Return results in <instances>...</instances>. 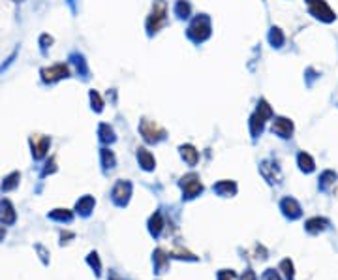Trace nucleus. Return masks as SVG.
<instances>
[{"label": "nucleus", "mask_w": 338, "mask_h": 280, "mask_svg": "<svg viewBox=\"0 0 338 280\" xmlns=\"http://www.w3.org/2000/svg\"><path fill=\"white\" fill-rule=\"evenodd\" d=\"M262 280H280V276H278V272L274 271V269H269V271L263 274Z\"/></svg>", "instance_id": "obj_34"}, {"label": "nucleus", "mask_w": 338, "mask_h": 280, "mask_svg": "<svg viewBox=\"0 0 338 280\" xmlns=\"http://www.w3.org/2000/svg\"><path fill=\"white\" fill-rule=\"evenodd\" d=\"M306 6L310 16H314L316 19H320L323 23H332L336 19L334 12L329 8V4L325 0H306Z\"/></svg>", "instance_id": "obj_5"}, {"label": "nucleus", "mask_w": 338, "mask_h": 280, "mask_svg": "<svg viewBox=\"0 0 338 280\" xmlns=\"http://www.w3.org/2000/svg\"><path fill=\"white\" fill-rule=\"evenodd\" d=\"M98 136H100V141H104V143H113V141L116 140L115 130L109 124H106V122H102V124L98 126Z\"/></svg>", "instance_id": "obj_20"}, {"label": "nucleus", "mask_w": 338, "mask_h": 280, "mask_svg": "<svg viewBox=\"0 0 338 280\" xmlns=\"http://www.w3.org/2000/svg\"><path fill=\"white\" fill-rule=\"evenodd\" d=\"M51 218H56V220H70L72 218V212L66 209H54L51 212Z\"/></svg>", "instance_id": "obj_31"}, {"label": "nucleus", "mask_w": 338, "mask_h": 280, "mask_svg": "<svg viewBox=\"0 0 338 280\" xmlns=\"http://www.w3.org/2000/svg\"><path fill=\"white\" fill-rule=\"evenodd\" d=\"M162 216H160V212H156L152 218H150V232H152L154 235H158L162 232Z\"/></svg>", "instance_id": "obj_30"}, {"label": "nucleus", "mask_w": 338, "mask_h": 280, "mask_svg": "<svg viewBox=\"0 0 338 280\" xmlns=\"http://www.w3.org/2000/svg\"><path fill=\"white\" fill-rule=\"evenodd\" d=\"M297 162H299V168L304 173L314 172V168H316L314 158L308 154V152H304V150H302V152H299V156H297Z\"/></svg>", "instance_id": "obj_16"}, {"label": "nucleus", "mask_w": 338, "mask_h": 280, "mask_svg": "<svg viewBox=\"0 0 338 280\" xmlns=\"http://www.w3.org/2000/svg\"><path fill=\"white\" fill-rule=\"evenodd\" d=\"M212 34V23H210V17L205 14H200L192 19V23L186 30V36L192 40L194 44H203L207 42Z\"/></svg>", "instance_id": "obj_1"}, {"label": "nucleus", "mask_w": 338, "mask_h": 280, "mask_svg": "<svg viewBox=\"0 0 338 280\" xmlns=\"http://www.w3.org/2000/svg\"><path fill=\"white\" fill-rule=\"evenodd\" d=\"M102 162H104V166L106 168H115V164H116V158L115 154H113V150L111 148H102Z\"/></svg>", "instance_id": "obj_27"}, {"label": "nucleus", "mask_w": 338, "mask_h": 280, "mask_svg": "<svg viewBox=\"0 0 338 280\" xmlns=\"http://www.w3.org/2000/svg\"><path fill=\"white\" fill-rule=\"evenodd\" d=\"M47 168L44 170V175H47V173H53V172H56V162H54V156H51V160L46 164Z\"/></svg>", "instance_id": "obj_33"}, {"label": "nucleus", "mask_w": 338, "mask_h": 280, "mask_svg": "<svg viewBox=\"0 0 338 280\" xmlns=\"http://www.w3.org/2000/svg\"><path fill=\"white\" fill-rule=\"evenodd\" d=\"M325 226H327V220H325V218H310L306 222V230L310 234H318V232L325 230Z\"/></svg>", "instance_id": "obj_23"}, {"label": "nucleus", "mask_w": 338, "mask_h": 280, "mask_svg": "<svg viewBox=\"0 0 338 280\" xmlns=\"http://www.w3.org/2000/svg\"><path fill=\"white\" fill-rule=\"evenodd\" d=\"M284 42H286V36H284V32L280 30L278 26H272L269 30V44L272 47H276V49H280V47L284 46Z\"/></svg>", "instance_id": "obj_19"}, {"label": "nucleus", "mask_w": 338, "mask_h": 280, "mask_svg": "<svg viewBox=\"0 0 338 280\" xmlns=\"http://www.w3.org/2000/svg\"><path fill=\"white\" fill-rule=\"evenodd\" d=\"M16 2H21V0H16Z\"/></svg>", "instance_id": "obj_37"}, {"label": "nucleus", "mask_w": 338, "mask_h": 280, "mask_svg": "<svg viewBox=\"0 0 338 280\" xmlns=\"http://www.w3.org/2000/svg\"><path fill=\"white\" fill-rule=\"evenodd\" d=\"M132 194V184L128 180H118L113 188V200H115L118 205H124V203L130 200Z\"/></svg>", "instance_id": "obj_9"}, {"label": "nucleus", "mask_w": 338, "mask_h": 280, "mask_svg": "<svg viewBox=\"0 0 338 280\" xmlns=\"http://www.w3.org/2000/svg\"><path fill=\"white\" fill-rule=\"evenodd\" d=\"M280 269L284 271L286 278H290V280L293 278V264H292V262H290V260H284V262L280 264Z\"/></svg>", "instance_id": "obj_32"}, {"label": "nucleus", "mask_w": 338, "mask_h": 280, "mask_svg": "<svg viewBox=\"0 0 338 280\" xmlns=\"http://www.w3.org/2000/svg\"><path fill=\"white\" fill-rule=\"evenodd\" d=\"M242 280H256V276L252 271H246V276H242Z\"/></svg>", "instance_id": "obj_36"}, {"label": "nucleus", "mask_w": 338, "mask_h": 280, "mask_svg": "<svg viewBox=\"0 0 338 280\" xmlns=\"http://www.w3.org/2000/svg\"><path fill=\"white\" fill-rule=\"evenodd\" d=\"M250 134H252V138H258V136H262L263 128H265V120H263L258 113H254L252 117H250Z\"/></svg>", "instance_id": "obj_17"}, {"label": "nucleus", "mask_w": 338, "mask_h": 280, "mask_svg": "<svg viewBox=\"0 0 338 280\" xmlns=\"http://www.w3.org/2000/svg\"><path fill=\"white\" fill-rule=\"evenodd\" d=\"M88 98H90V106H92V109L96 111V113H100L102 109H104V100H102V96H100V92L98 90H90L88 92Z\"/></svg>", "instance_id": "obj_25"}, {"label": "nucleus", "mask_w": 338, "mask_h": 280, "mask_svg": "<svg viewBox=\"0 0 338 280\" xmlns=\"http://www.w3.org/2000/svg\"><path fill=\"white\" fill-rule=\"evenodd\" d=\"M180 188H182L186 198H196V196H200L203 192V184H201L200 177L196 173H190V175L182 177L180 179Z\"/></svg>", "instance_id": "obj_6"}, {"label": "nucleus", "mask_w": 338, "mask_h": 280, "mask_svg": "<svg viewBox=\"0 0 338 280\" xmlns=\"http://www.w3.org/2000/svg\"><path fill=\"white\" fill-rule=\"evenodd\" d=\"M92 207H94V200L90 196H84L83 200L77 202V210H81L83 214H88V212L92 210Z\"/></svg>", "instance_id": "obj_26"}, {"label": "nucleus", "mask_w": 338, "mask_h": 280, "mask_svg": "<svg viewBox=\"0 0 338 280\" xmlns=\"http://www.w3.org/2000/svg\"><path fill=\"white\" fill-rule=\"evenodd\" d=\"M19 179H21V175L17 172L10 173L8 177L4 179V182H2V190H6V192H10V190H14V188L19 184Z\"/></svg>", "instance_id": "obj_24"}, {"label": "nucleus", "mask_w": 338, "mask_h": 280, "mask_svg": "<svg viewBox=\"0 0 338 280\" xmlns=\"http://www.w3.org/2000/svg\"><path fill=\"white\" fill-rule=\"evenodd\" d=\"M168 24V2L166 0H154L152 10L146 17V32L148 36H154Z\"/></svg>", "instance_id": "obj_2"}, {"label": "nucleus", "mask_w": 338, "mask_h": 280, "mask_svg": "<svg viewBox=\"0 0 338 280\" xmlns=\"http://www.w3.org/2000/svg\"><path fill=\"white\" fill-rule=\"evenodd\" d=\"M214 190L220 196H231V194H235V192H237V184H235L233 180H222V182H218V184H216Z\"/></svg>", "instance_id": "obj_22"}, {"label": "nucleus", "mask_w": 338, "mask_h": 280, "mask_svg": "<svg viewBox=\"0 0 338 280\" xmlns=\"http://www.w3.org/2000/svg\"><path fill=\"white\" fill-rule=\"evenodd\" d=\"M0 220L4 224H14L16 222V209L10 200H2L0 202Z\"/></svg>", "instance_id": "obj_11"}, {"label": "nucleus", "mask_w": 338, "mask_h": 280, "mask_svg": "<svg viewBox=\"0 0 338 280\" xmlns=\"http://www.w3.org/2000/svg\"><path fill=\"white\" fill-rule=\"evenodd\" d=\"M175 16L178 19H188V17L192 16V6H190L188 0H177L175 2Z\"/></svg>", "instance_id": "obj_18"}, {"label": "nucleus", "mask_w": 338, "mask_h": 280, "mask_svg": "<svg viewBox=\"0 0 338 280\" xmlns=\"http://www.w3.org/2000/svg\"><path fill=\"white\" fill-rule=\"evenodd\" d=\"M262 175L269 180V182H280V179H282V173H280V170L276 168V164H272V162L262 164Z\"/></svg>", "instance_id": "obj_10"}, {"label": "nucleus", "mask_w": 338, "mask_h": 280, "mask_svg": "<svg viewBox=\"0 0 338 280\" xmlns=\"http://www.w3.org/2000/svg\"><path fill=\"white\" fill-rule=\"evenodd\" d=\"M30 145L34 158L42 160L47 154L49 147H51V138H47V136H34V138H30Z\"/></svg>", "instance_id": "obj_7"}, {"label": "nucleus", "mask_w": 338, "mask_h": 280, "mask_svg": "<svg viewBox=\"0 0 338 280\" xmlns=\"http://www.w3.org/2000/svg\"><path fill=\"white\" fill-rule=\"evenodd\" d=\"M320 180H322V182H320V186L325 190V188H329L330 184L336 180V173L334 172H323L322 177H320Z\"/></svg>", "instance_id": "obj_28"}, {"label": "nucleus", "mask_w": 338, "mask_h": 280, "mask_svg": "<svg viewBox=\"0 0 338 280\" xmlns=\"http://www.w3.org/2000/svg\"><path fill=\"white\" fill-rule=\"evenodd\" d=\"M138 160H139V166H141L145 172H152L154 166H156L154 156L150 154L146 148H138Z\"/></svg>", "instance_id": "obj_13"}, {"label": "nucleus", "mask_w": 338, "mask_h": 280, "mask_svg": "<svg viewBox=\"0 0 338 280\" xmlns=\"http://www.w3.org/2000/svg\"><path fill=\"white\" fill-rule=\"evenodd\" d=\"M254 113H258V115H260V117H262L265 122H267L269 118H272V108H270L269 102L265 100V98H262V100L258 102V108H256V111H254Z\"/></svg>", "instance_id": "obj_21"}, {"label": "nucleus", "mask_w": 338, "mask_h": 280, "mask_svg": "<svg viewBox=\"0 0 338 280\" xmlns=\"http://www.w3.org/2000/svg\"><path fill=\"white\" fill-rule=\"evenodd\" d=\"M237 276H235V272H228V271H222L220 272V280H235Z\"/></svg>", "instance_id": "obj_35"}, {"label": "nucleus", "mask_w": 338, "mask_h": 280, "mask_svg": "<svg viewBox=\"0 0 338 280\" xmlns=\"http://www.w3.org/2000/svg\"><path fill=\"white\" fill-rule=\"evenodd\" d=\"M70 60H72V64L76 66V72L81 76V78H88V66H86V60H84L83 54L79 53H74L72 56H70Z\"/></svg>", "instance_id": "obj_15"}, {"label": "nucleus", "mask_w": 338, "mask_h": 280, "mask_svg": "<svg viewBox=\"0 0 338 280\" xmlns=\"http://www.w3.org/2000/svg\"><path fill=\"white\" fill-rule=\"evenodd\" d=\"M139 132L143 136V140L146 143H158L166 138V130L162 128L158 122H154V120H148V118H143L141 122H139Z\"/></svg>", "instance_id": "obj_4"}, {"label": "nucleus", "mask_w": 338, "mask_h": 280, "mask_svg": "<svg viewBox=\"0 0 338 280\" xmlns=\"http://www.w3.org/2000/svg\"><path fill=\"white\" fill-rule=\"evenodd\" d=\"M282 210H284L286 216L290 218H297L300 216V205L293 198H286V200H282Z\"/></svg>", "instance_id": "obj_14"}, {"label": "nucleus", "mask_w": 338, "mask_h": 280, "mask_svg": "<svg viewBox=\"0 0 338 280\" xmlns=\"http://www.w3.org/2000/svg\"><path fill=\"white\" fill-rule=\"evenodd\" d=\"M270 130H272V134H276L278 138L288 140V138H292V134H293V122L286 117H276L272 120Z\"/></svg>", "instance_id": "obj_8"}, {"label": "nucleus", "mask_w": 338, "mask_h": 280, "mask_svg": "<svg viewBox=\"0 0 338 280\" xmlns=\"http://www.w3.org/2000/svg\"><path fill=\"white\" fill-rule=\"evenodd\" d=\"M70 66L64 62H56L51 64V66H46L40 70V76H42V81L47 83V85H53V83H58L62 79H68L70 78Z\"/></svg>", "instance_id": "obj_3"}, {"label": "nucleus", "mask_w": 338, "mask_h": 280, "mask_svg": "<svg viewBox=\"0 0 338 280\" xmlns=\"http://www.w3.org/2000/svg\"><path fill=\"white\" fill-rule=\"evenodd\" d=\"M53 36H49V34H42V36H40V40H38V44H40V49H42V53H46L47 49H49V47L53 46Z\"/></svg>", "instance_id": "obj_29"}, {"label": "nucleus", "mask_w": 338, "mask_h": 280, "mask_svg": "<svg viewBox=\"0 0 338 280\" xmlns=\"http://www.w3.org/2000/svg\"><path fill=\"white\" fill-rule=\"evenodd\" d=\"M180 156L184 158V162L188 166H196L198 160H200V150L194 147V145H180Z\"/></svg>", "instance_id": "obj_12"}]
</instances>
